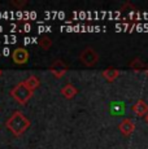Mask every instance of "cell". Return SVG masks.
Wrapping results in <instances>:
<instances>
[{"label":"cell","instance_id":"9","mask_svg":"<svg viewBox=\"0 0 148 149\" xmlns=\"http://www.w3.org/2000/svg\"><path fill=\"white\" fill-rule=\"evenodd\" d=\"M24 83L30 88L31 91H34L39 86V81H38V78H36V77H29V78H27Z\"/></svg>","mask_w":148,"mask_h":149},{"label":"cell","instance_id":"7","mask_svg":"<svg viewBox=\"0 0 148 149\" xmlns=\"http://www.w3.org/2000/svg\"><path fill=\"white\" fill-rule=\"evenodd\" d=\"M51 70H52V73L55 74L56 77H61L62 74L66 71V66L64 65V62L62 61H56L55 65L51 68Z\"/></svg>","mask_w":148,"mask_h":149},{"label":"cell","instance_id":"3","mask_svg":"<svg viewBox=\"0 0 148 149\" xmlns=\"http://www.w3.org/2000/svg\"><path fill=\"white\" fill-rule=\"evenodd\" d=\"M81 60L84 62L86 65H94L96 61H98V54L95 53V51L91 49V48H87V49L83 51V53L81 54Z\"/></svg>","mask_w":148,"mask_h":149},{"label":"cell","instance_id":"6","mask_svg":"<svg viewBox=\"0 0 148 149\" xmlns=\"http://www.w3.org/2000/svg\"><path fill=\"white\" fill-rule=\"evenodd\" d=\"M12 57L16 64H25V62L29 60V53H27V51L24 49V48H17L15 52H13Z\"/></svg>","mask_w":148,"mask_h":149},{"label":"cell","instance_id":"1","mask_svg":"<svg viewBox=\"0 0 148 149\" xmlns=\"http://www.w3.org/2000/svg\"><path fill=\"white\" fill-rule=\"evenodd\" d=\"M30 121L25 118V116L21 111H16L12 117L7 121V128H9L16 136H20L29 128Z\"/></svg>","mask_w":148,"mask_h":149},{"label":"cell","instance_id":"12","mask_svg":"<svg viewBox=\"0 0 148 149\" xmlns=\"http://www.w3.org/2000/svg\"><path fill=\"white\" fill-rule=\"evenodd\" d=\"M146 122L148 123V114H147V116H146Z\"/></svg>","mask_w":148,"mask_h":149},{"label":"cell","instance_id":"11","mask_svg":"<svg viewBox=\"0 0 148 149\" xmlns=\"http://www.w3.org/2000/svg\"><path fill=\"white\" fill-rule=\"evenodd\" d=\"M39 44H40L43 48H48L51 45V40L50 39H47V38H43L42 39V42H39Z\"/></svg>","mask_w":148,"mask_h":149},{"label":"cell","instance_id":"5","mask_svg":"<svg viewBox=\"0 0 148 149\" xmlns=\"http://www.w3.org/2000/svg\"><path fill=\"white\" fill-rule=\"evenodd\" d=\"M133 111L139 117H143L148 114V104L144 100H138V101L134 104L133 107Z\"/></svg>","mask_w":148,"mask_h":149},{"label":"cell","instance_id":"8","mask_svg":"<svg viewBox=\"0 0 148 149\" xmlns=\"http://www.w3.org/2000/svg\"><path fill=\"white\" fill-rule=\"evenodd\" d=\"M61 93L64 95L66 99H72V97L77 93V90H75V87L72 84H66L64 88L61 90Z\"/></svg>","mask_w":148,"mask_h":149},{"label":"cell","instance_id":"2","mask_svg":"<svg viewBox=\"0 0 148 149\" xmlns=\"http://www.w3.org/2000/svg\"><path fill=\"white\" fill-rule=\"evenodd\" d=\"M10 93H12V96L15 97L20 104H25L31 97V95H33V91H31L25 83H20V84H17L16 87L10 91Z\"/></svg>","mask_w":148,"mask_h":149},{"label":"cell","instance_id":"4","mask_svg":"<svg viewBox=\"0 0 148 149\" xmlns=\"http://www.w3.org/2000/svg\"><path fill=\"white\" fill-rule=\"evenodd\" d=\"M118 127H119V131H121L125 136H129V135H131L134 132V130H135V123H134L131 119L125 118L124 121L119 123Z\"/></svg>","mask_w":148,"mask_h":149},{"label":"cell","instance_id":"10","mask_svg":"<svg viewBox=\"0 0 148 149\" xmlns=\"http://www.w3.org/2000/svg\"><path fill=\"white\" fill-rule=\"evenodd\" d=\"M118 74H119L118 70H116V69H107V70H104L103 75L108 81H113V79H116L118 77Z\"/></svg>","mask_w":148,"mask_h":149}]
</instances>
